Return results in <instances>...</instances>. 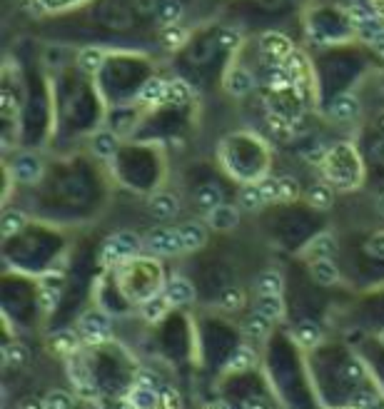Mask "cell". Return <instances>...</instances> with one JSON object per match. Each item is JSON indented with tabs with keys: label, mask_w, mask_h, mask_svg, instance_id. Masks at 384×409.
Segmentation results:
<instances>
[{
	"label": "cell",
	"mask_w": 384,
	"mask_h": 409,
	"mask_svg": "<svg viewBox=\"0 0 384 409\" xmlns=\"http://www.w3.org/2000/svg\"><path fill=\"white\" fill-rule=\"evenodd\" d=\"M143 247H145V240H140L135 232L120 230L103 245L100 260H103V265H120V262H125V260H130V257L138 255Z\"/></svg>",
	"instance_id": "obj_1"
},
{
	"label": "cell",
	"mask_w": 384,
	"mask_h": 409,
	"mask_svg": "<svg viewBox=\"0 0 384 409\" xmlns=\"http://www.w3.org/2000/svg\"><path fill=\"white\" fill-rule=\"evenodd\" d=\"M145 247L155 255L163 257H175L180 252H185L182 237H180L177 227H155L145 235Z\"/></svg>",
	"instance_id": "obj_2"
},
{
	"label": "cell",
	"mask_w": 384,
	"mask_h": 409,
	"mask_svg": "<svg viewBox=\"0 0 384 409\" xmlns=\"http://www.w3.org/2000/svg\"><path fill=\"white\" fill-rule=\"evenodd\" d=\"M77 332L82 334V342L87 344H100L110 337L113 327H110V317L103 310H90L80 317L77 322Z\"/></svg>",
	"instance_id": "obj_3"
},
{
	"label": "cell",
	"mask_w": 384,
	"mask_h": 409,
	"mask_svg": "<svg viewBox=\"0 0 384 409\" xmlns=\"http://www.w3.org/2000/svg\"><path fill=\"white\" fill-rule=\"evenodd\" d=\"M165 297L172 307H187L197 300V292L195 285L185 277H172V280L165 285Z\"/></svg>",
	"instance_id": "obj_4"
},
{
	"label": "cell",
	"mask_w": 384,
	"mask_h": 409,
	"mask_svg": "<svg viewBox=\"0 0 384 409\" xmlns=\"http://www.w3.org/2000/svg\"><path fill=\"white\" fill-rule=\"evenodd\" d=\"M339 252V245H337V237L332 235V232H322V235H317L312 242H309L307 247L302 250V257H307V260H334Z\"/></svg>",
	"instance_id": "obj_5"
},
{
	"label": "cell",
	"mask_w": 384,
	"mask_h": 409,
	"mask_svg": "<svg viewBox=\"0 0 384 409\" xmlns=\"http://www.w3.org/2000/svg\"><path fill=\"white\" fill-rule=\"evenodd\" d=\"M148 210L158 220H172L180 215V197L172 192H155L148 200Z\"/></svg>",
	"instance_id": "obj_6"
},
{
	"label": "cell",
	"mask_w": 384,
	"mask_h": 409,
	"mask_svg": "<svg viewBox=\"0 0 384 409\" xmlns=\"http://www.w3.org/2000/svg\"><path fill=\"white\" fill-rule=\"evenodd\" d=\"M225 90L230 92V95H235V97L247 95V92L255 90V75H252V72L247 70V67H242V65L230 67V70H227V75H225Z\"/></svg>",
	"instance_id": "obj_7"
},
{
	"label": "cell",
	"mask_w": 384,
	"mask_h": 409,
	"mask_svg": "<svg viewBox=\"0 0 384 409\" xmlns=\"http://www.w3.org/2000/svg\"><path fill=\"white\" fill-rule=\"evenodd\" d=\"M207 225L217 232H227V230H235L240 225V210L235 204H225L222 202L220 207L207 212Z\"/></svg>",
	"instance_id": "obj_8"
},
{
	"label": "cell",
	"mask_w": 384,
	"mask_h": 409,
	"mask_svg": "<svg viewBox=\"0 0 384 409\" xmlns=\"http://www.w3.org/2000/svg\"><path fill=\"white\" fill-rule=\"evenodd\" d=\"M13 173H16V178L21 180V182L31 185V182H38L43 175V163L38 155L33 153H23L21 158L13 163Z\"/></svg>",
	"instance_id": "obj_9"
},
{
	"label": "cell",
	"mask_w": 384,
	"mask_h": 409,
	"mask_svg": "<svg viewBox=\"0 0 384 409\" xmlns=\"http://www.w3.org/2000/svg\"><path fill=\"white\" fill-rule=\"evenodd\" d=\"M260 45H262V53H265V55L275 58V60H282V62L295 53L292 43L287 40L282 33H265L260 40Z\"/></svg>",
	"instance_id": "obj_10"
},
{
	"label": "cell",
	"mask_w": 384,
	"mask_h": 409,
	"mask_svg": "<svg viewBox=\"0 0 384 409\" xmlns=\"http://www.w3.org/2000/svg\"><path fill=\"white\" fill-rule=\"evenodd\" d=\"M82 344V334L77 329H55L50 334V347L55 349L57 354H65V357H72V354L80 349Z\"/></svg>",
	"instance_id": "obj_11"
},
{
	"label": "cell",
	"mask_w": 384,
	"mask_h": 409,
	"mask_svg": "<svg viewBox=\"0 0 384 409\" xmlns=\"http://www.w3.org/2000/svg\"><path fill=\"white\" fill-rule=\"evenodd\" d=\"M359 110H362V105H359L357 97L339 95V97H334L332 105H329V118L337 120V123H349V120L357 118Z\"/></svg>",
	"instance_id": "obj_12"
},
{
	"label": "cell",
	"mask_w": 384,
	"mask_h": 409,
	"mask_svg": "<svg viewBox=\"0 0 384 409\" xmlns=\"http://www.w3.org/2000/svg\"><path fill=\"white\" fill-rule=\"evenodd\" d=\"M177 230H180V237H182L185 252H195V250H200V247L205 245L207 230H205V225H202V222L190 220V222H185V225H180Z\"/></svg>",
	"instance_id": "obj_13"
},
{
	"label": "cell",
	"mask_w": 384,
	"mask_h": 409,
	"mask_svg": "<svg viewBox=\"0 0 384 409\" xmlns=\"http://www.w3.org/2000/svg\"><path fill=\"white\" fill-rule=\"evenodd\" d=\"M90 148H92V153L98 155V158L110 160V158H115V155H118L120 140H118V135H115L113 130H100V133L92 135Z\"/></svg>",
	"instance_id": "obj_14"
},
{
	"label": "cell",
	"mask_w": 384,
	"mask_h": 409,
	"mask_svg": "<svg viewBox=\"0 0 384 409\" xmlns=\"http://www.w3.org/2000/svg\"><path fill=\"white\" fill-rule=\"evenodd\" d=\"M165 92H168V82L163 80V77H150V80H145L143 85H140L138 90V100L143 102V105H160V102H165Z\"/></svg>",
	"instance_id": "obj_15"
},
{
	"label": "cell",
	"mask_w": 384,
	"mask_h": 409,
	"mask_svg": "<svg viewBox=\"0 0 384 409\" xmlns=\"http://www.w3.org/2000/svg\"><path fill=\"white\" fill-rule=\"evenodd\" d=\"M309 275L319 287H332L339 282V267L334 265V260H314Z\"/></svg>",
	"instance_id": "obj_16"
},
{
	"label": "cell",
	"mask_w": 384,
	"mask_h": 409,
	"mask_svg": "<svg viewBox=\"0 0 384 409\" xmlns=\"http://www.w3.org/2000/svg\"><path fill=\"white\" fill-rule=\"evenodd\" d=\"M295 339H297V344H302V347H317L319 342H322V327H319L314 320H300L297 325H295Z\"/></svg>",
	"instance_id": "obj_17"
},
{
	"label": "cell",
	"mask_w": 384,
	"mask_h": 409,
	"mask_svg": "<svg viewBox=\"0 0 384 409\" xmlns=\"http://www.w3.org/2000/svg\"><path fill=\"white\" fill-rule=\"evenodd\" d=\"M60 295H62V277H45V280L40 282V305L43 310H48V312H53L57 307V302H60Z\"/></svg>",
	"instance_id": "obj_18"
},
{
	"label": "cell",
	"mask_w": 384,
	"mask_h": 409,
	"mask_svg": "<svg viewBox=\"0 0 384 409\" xmlns=\"http://www.w3.org/2000/svg\"><path fill=\"white\" fill-rule=\"evenodd\" d=\"M130 409H158L160 407V389H150V387H138L135 384L133 392L128 397Z\"/></svg>",
	"instance_id": "obj_19"
},
{
	"label": "cell",
	"mask_w": 384,
	"mask_h": 409,
	"mask_svg": "<svg viewBox=\"0 0 384 409\" xmlns=\"http://www.w3.org/2000/svg\"><path fill=\"white\" fill-rule=\"evenodd\" d=\"M257 364V354L252 347H247V344H240V347L235 349V352L227 357V372H247L250 367H255Z\"/></svg>",
	"instance_id": "obj_20"
},
{
	"label": "cell",
	"mask_w": 384,
	"mask_h": 409,
	"mask_svg": "<svg viewBox=\"0 0 384 409\" xmlns=\"http://www.w3.org/2000/svg\"><path fill=\"white\" fill-rule=\"evenodd\" d=\"M170 307H172V305H170L168 297H165V292H163V295L148 297V300L140 305V312H143V317L148 320V322H160V320L168 315Z\"/></svg>",
	"instance_id": "obj_21"
},
{
	"label": "cell",
	"mask_w": 384,
	"mask_h": 409,
	"mask_svg": "<svg viewBox=\"0 0 384 409\" xmlns=\"http://www.w3.org/2000/svg\"><path fill=\"white\" fill-rule=\"evenodd\" d=\"M195 204L205 212L215 210V207L222 204V190L217 185H200L195 190Z\"/></svg>",
	"instance_id": "obj_22"
},
{
	"label": "cell",
	"mask_w": 384,
	"mask_h": 409,
	"mask_svg": "<svg viewBox=\"0 0 384 409\" xmlns=\"http://www.w3.org/2000/svg\"><path fill=\"white\" fill-rule=\"evenodd\" d=\"M255 287L260 295H282V290H285V277L277 270H265L257 275Z\"/></svg>",
	"instance_id": "obj_23"
},
{
	"label": "cell",
	"mask_w": 384,
	"mask_h": 409,
	"mask_svg": "<svg viewBox=\"0 0 384 409\" xmlns=\"http://www.w3.org/2000/svg\"><path fill=\"white\" fill-rule=\"evenodd\" d=\"M237 204H240L242 210L247 212H257L265 207V197H262V190L260 185H245V187L240 190V195H237Z\"/></svg>",
	"instance_id": "obj_24"
},
{
	"label": "cell",
	"mask_w": 384,
	"mask_h": 409,
	"mask_svg": "<svg viewBox=\"0 0 384 409\" xmlns=\"http://www.w3.org/2000/svg\"><path fill=\"white\" fill-rule=\"evenodd\" d=\"M257 312L265 315L270 322H277V320L285 315V305H282V295H260L257 300Z\"/></svg>",
	"instance_id": "obj_25"
},
{
	"label": "cell",
	"mask_w": 384,
	"mask_h": 409,
	"mask_svg": "<svg viewBox=\"0 0 384 409\" xmlns=\"http://www.w3.org/2000/svg\"><path fill=\"white\" fill-rule=\"evenodd\" d=\"M67 374H70L72 384H75V389L82 394V397H95V384L90 382V377H87V372L82 369L80 362H67Z\"/></svg>",
	"instance_id": "obj_26"
},
{
	"label": "cell",
	"mask_w": 384,
	"mask_h": 409,
	"mask_svg": "<svg viewBox=\"0 0 384 409\" xmlns=\"http://www.w3.org/2000/svg\"><path fill=\"white\" fill-rule=\"evenodd\" d=\"M190 97H192V87H190L185 80H170L168 82V92H165V102H168V105L180 108V105H187Z\"/></svg>",
	"instance_id": "obj_27"
},
{
	"label": "cell",
	"mask_w": 384,
	"mask_h": 409,
	"mask_svg": "<svg viewBox=\"0 0 384 409\" xmlns=\"http://www.w3.org/2000/svg\"><path fill=\"white\" fill-rule=\"evenodd\" d=\"M332 200H334L332 187L324 182H317L307 190V202L312 204L314 210H329V207H332Z\"/></svg>",
	"instance_id": "obj_28"
},
{
	"label": "cell",
	"mask_w": 384,
	"mask_h": 409,
	"mask_svg": "<svg viewBox=\"0 0 384 409\" xmlns=\"http://www.w3.org/2000/svg\"><path fill=\"white\" fill-rule=\"evenodd\" d=\"M270 325H272L270 320L255 310V312L245 320V325H242V332H245L250 339H265L267 332H270Z\"/></svg>",
	"instance_id": "obj_29"
},
{
	"label": "cell",
	"mask_w": 384,
	"mask_h": 409,
	"mask_svg": "<svg viewBox=\"0 0 384 409\" xmlns=\"http://www.w3.org/2000/svg\"><path fill=\"white\" fill-rule=\"evenodd\" d=\"M77 65L85 72H98L105 65V50H100V48H82L80 55H77Z\"/></svg>",
	"instance_id": "obj_30"
},
{
	"label": "cell",
	"mask_w": 384,
	"mask_h": 409,
	"mask_svg": "<svg viewBox=\"0 0 384 409\" xmlns=\"http://www.w3.org/2000/svg\"><path fill=\"white\" fill-rule=\"evenodd\" d=\"M292 85L295 80L285 65H272L270 70H267V87H272V90H287V87Z\"/></svg>",
	"instance_id": "obj_31"
},
{
	"label": "cell",
	"mask_w": 384,
	"mask_h": 409,
	"mask_svg": "<svg viewBox=\"0 0 384 409\" xmlns=\"http://www.w3.org/2000/svg\"><path fill=\"white\" fill-rule=\"evenodd\" d=\"M158 18L160 23L165 26H177V21L182 18V6H180V0H163L158 6Z\"/></svg>",
	"instance_id": "obj_32"
},
{
	"label": "cell",
	"mask_w": 384,
	"mask_h": 409,
	"mask_svg": "<svg viewBox=\"0 0 384 409\" xmlns=\"http://www.w3.org/2000/svg\"><path fill=\"white\" fill-rule=\"evenodd\" d=\"M267 125H270V133L275 135L277 140H287V138H292V120L285 118V115H277V113H270L267 115Z\"/></svg>",
	"instance_id": "obj_33"
},
{
	"label": "cell",
	"mask_w": 384,
	"mask_h": 409,
	"mask_svg": "<svg viewBox=\"0 0 384 409\" xmlns=\"http://www.w3.org/2000/svg\"><path fill=\"white\" fill-rule=\"evenodd\" d=\"M160 40H163V45L168 48V50H177V48H182L185 40H187V31H185L182 26H165Z\"/></svg>",
	"instance_id": "obj_34"
},
{
	"label": "cell",
	"mask_w": 384,
	"mask_h": 409,
	"mask_svg": "<svg viewBox=\"0 0 384 409\" xmlns=\"http://www.w3.org/2000/svg\"><path fill=\"white\" fill-rule=\"evenodd\" d=\"M26 359H28L26 344L11 342V344H6V347H3V362L11 364V367H23V364H26Z\"/></svg>",
	"instance_id": "obj_35"
},
{
	"label": "cell",
	"mask_w": 384,
	"mask_h": 409,
	"mask_svg": "<svg viewBox=\"0 0 384 409\" xmlns=\"http://www.w3.org/2000/svg\"><path fill=\"white\" fill-rule=\"evenodd\" d=\"M26 227V215L18 210H8L3 215V237H13Z\"/></svg>",
	"instance_id": "obj_36"
},
{
	"label": "cell",
	"mask_w": 384,
	"mask_h": 409,
	"mask_svg": "<svg viewBox=\"0 0 384 409\" xmlns=\"http://www.w3.org/2000/svg\"><path fill=\"white\" fill-rule=\"evenodd\" d=\"M43 404H45V409H72V397L65 389H50Z\"/></svg>",
	"instance_id": "obj_37"
},
{
	"label": "cell",
	"mask_w": 384,
	"mask_h": 409,
	"mask_svg": "<svg viewBox=\"0 0 384 409\" xmlns=\"http://www.w3.org/2000/svg\"><path fill=\"white\" fill-rule=\"evenodd\" d=\"M242 305H245V295H242L240 287H227V290H222V295H220V307H222V310L235 312V310H240Z\"/></svg>",
	"instance_id": "obj_38"
},
{
	"label": "cell",
	"mask_w": 384,
	"mask_h": 409,
	"mask_svg": "<svg viewBox=\"0 0 384 409\" xmlns=\"http://www.w3.org/2000/svg\"><path fill=\"white\" fill-rule=\"evenodd\" d=\"M160 409H182V397L175 387H160Z\"/></svg>",
	"instance_id": "obj_39"
},
{
	"label": "cell",
	"mask_w": 384,
	"mask_h": 409,
	"mask_svg": "<svg viewBox=\"0 0 384 409\" xmlns=\"http://www.w3.org/2000/svg\"><path fill=\"white\" fill-rule=\"evenodd\" d=\"M300 197V182L290 175H282L280 178V202L287 200H297Z\"/></svg>",
	"instance_id": "obj_40"
},
{
	"label": "cell",
	"mask_w": 384,
	"mask_h": 409,
	"mask_svg": "<svg viewBox=\"0 0 384 409\" xmlns=\"http://www.w3.org/2000/svg\"><path fill=\"white\" fill-rule=\"evenodd\" d=\"M265 202H280V178H262L260 182Z\"/></svg>",
	"instance_id": "obj_41"
},
{
	"label": "cell",
	"mask_w": 384,
	"mask_h": 409,
	"mask_svg": "<svg viewBox=\"0 0 384 409\" xmlns=\"http://www.w3.org/2000/svg\"><path fill=\"white\" fill-rule=\"evenodd\" d=\"M367 252L377 260H384V232H377L372 235V240L367 242Z\"/></svg>",
	"instance_id": "obj_42"
},
{
	"label": "cell",
	"mask_w": 384,
	"mask_h": 409,
	"mask_svg": "<svg viewBox=\"0 0 384 409\" xmlns=\"http://www.w3.org/2000/svg\"><path fill=\"white\" fill-rule=\"evenodd\" d=\"M242 43V36L237 31H222L220 33V45L222 48H230V50H235V48H240Z\"/></svg>",
	"instance_id": "obj_43"
},
{
	"label": "cell",
	"mask_w": 384,
	"mask_h": 409,
	"mask_svg": "<svg viewBox=\"0 0 384 409\" xmlns=\"http://www.w3.org/2000/svg\"><path fill=\"white\" fill-rule=\"evenodd\" d=\"M135 384L138 387H150V389H160V379L155 377L153 372H148V369H143V372L138 374V379H135Z\"/></svg>",
	"instance_id": "obj_44"
},
{
	"label": "cell",
	"mask_w": 384,
	"mask_h": 409,
	"mask_svg": "<svg viewBox=\"0 0 384 409\" xmlns=\"http://www.w3.org/2000/svg\"><path fill=\"white\" fill-rule=\"evenodd\" d=\"M369 45H372L374 50L379 53V55H384V28H382V31L377 33V36H374V40L369 43Z\"/></svg>",
	"instance_id": "obj_45"
},
{
	"label": "cell",
	"mask_w": 384,
	"mask_h": 409,
	"mask_svg": "<svg viewBox=\"0 0 384 409\" xmlns=\"http://www.w3.org/2000/svg\"><path fill=\"white\" fill-rule=\"evenodd\" d=\"M18 409H45V404L38 402V399H26V402H21Z\"/></svg>",
	"instance_id": "obj_46"
},
{
	"label": "cell",
	"mask_w": 384,
	"mask_h": 409,
	"mask_svg": "<svg viewBox=\"0 0 384 409\" xmlns=\"http://www.w3.org/2000/svg\"><path fill=\"white\" fill-rule=\"evenodd\" d=\"M245 409H270V407H267L265 402H260V399H247Z\"/></svg>",
	"instance_id": "obj_47"
},
{
	"label": "cell",
	"mask_w": 384,
	"mask_h": 409,
	"mask_svg": "<svg viewBox=\"0 0 384 409\" xmlns=\"http://www.w3.org/2000/svg\"><path fill=\"white\" fill-rule=\"evenodd\" d=\"M344 374H347V377H352V379H357L359 374H362V369L357 367V362H352V364H349V367H347V372H344Z\"/></svg>",
	"instance_id": "obj_48"
},
{
	"label": "cell",
	"mask_w": 384,
	"mask_h": 409,
	"mask_svg": "<svg viewBox=\"0 0 384 409\" xmlns=\"http://www.w3.org/2000/svg\"><path fill=\"white\" fill-rule=\"evenodd\" d=\"M377 212H379V215L384 217V195H382V197L377 200Z\"/></svg>",
	"instance_id": "obj_49"
},
{
	"label": "cell",
	"mask_w": 384,
	"mask_h": 409,
	"mask_svg": "<svg viewBox=\"0 0 384 409\" xmlns=\"http://www.w3.org/2000/svg\"><path fill=\"white\" fill-rule=\"evenodd\" d=\"M215 409H230V407H227L225 402H217V404H215Z\"/></svg>",
	"instance_id": "obj_50"
},
{
	"label": "cell",
	"mask_w": 384,
	"mask_h": 409,
	"mask_svg": "<svg viewBox=\"0 0 384 409\" xmlns=\"http://www.w3.org/2000/svg\"><path fill=\"white\" fill-rule=\"evenodd\" d=\"M379 342H382V344H384V329H382V334H379Z\"/></svg>",
	"instance_id": "obj_51"
},
{
	"label": "cell",
	"mask_w": 384,
	"mask_h": 409,
	"mask_svg": "<svg viewBox=\"0 0 384 409\" xmlns=\"http://www.w3.org/2000/svg\"><path fill=\"white\" fill-rule=\"evenodd\" d=\"M382 123H384V118H382ZM382 128H384V125H382Z\"/></svg>",
	"instance_id": "obj_52"
}]
</instances>
